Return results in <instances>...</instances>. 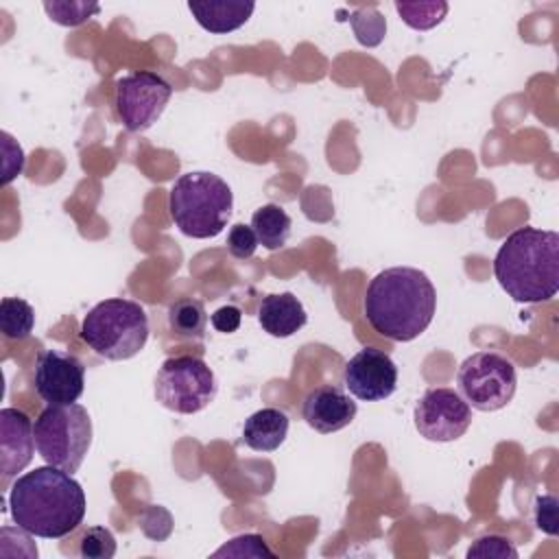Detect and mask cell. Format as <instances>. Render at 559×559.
Wrapping results in <instances>:
<instances>
[{"mask_svg": "<svg viewBox=\"0 0 559 559\" xmlns=\"http://www.w3.org/2000/svg\"><path fill=\"white\" fill-rule=\"evenodd\" d=\"M35 325V310L22 297H4L0 301V332L7 338L22 341L31 336Z\"/></svg>", "mask_w": 559, "mask_h": 559, "instance_id": "20", "label": "cell"}, {"mask_svg": "<svg viewBox=\"0 0 559 559\" xmlns=\"http://www.w3.org/2000/svg\"><path fill=\"white\" fill-rule=\"evenodd\" d=\"M168 325L179 338L201 341L207 325V312L203 301L194 297H181L168 306Z\"/></svg>", "mask_w": 559, "mask_h": 559, "instance_id": "19", "label": "cell"}, {"mask_svg": "<svg viewBox=\"0 0 559 559\" xmlns=\"http://www.w3.org/2000/svg\"><path fill=\"white\" fill-rule=\"evenodd\" d=\"M212 325H214V330H218V332H223V334H231V332H236L238 328H240V321H242V312H240V308H236V306H221L218 310H214L212 312Z\"/></svg>", "mask_w": 559, "mask_h": 559, "instance_id": "30", "label": "cell"}, {"mask_svg": "<svg viewBox=\"0 0 559 559\" xmlns=\"http://www.w3.org/2000/svg\"><path fill=\"white\" fill-rule=\"evenodd\" d=\"M413 421L426 441L450 443L472 426V408L454 389H428L415 404Z\"/></svg>", "mask_w": 559, "mask_h": 559, "instance_id": "10", "label": "cell"}, {"mask_svg": "<svg viewBox=\"0 0 559 559\" xmlns=\"http://www.w3.org/2000/svg\"><path fill=\"white\" fill-rule=\"evenodd\" d=\"M79 334L100 358L129 360L148 341V317L138 301L114 297L83 317Z\"/></svg>", "mask_w": 559, "mask_h": 559, "instance_id": "5", "label": "cell"}, {"mask_svg": "<svg viewBox=\"0 0 559 559\" xmlns=\"http://www.w3.org/2000/svg\"><path fill=\"white\" fill-rule=\"evenodd\" d=\"M467 557H480V559H518L515 546L502 537V535H483L478 537L469 548Z\"/></svg>", "mask_w": 559, "mask_h": 559, "instance_id": "25", "label": "cell"}, {"mask_svg": "<svg viewBox=\"0 0 559 559\" xmlns=\"http://www.w3.org/2000/svg\"><path fill=\"white\" fill-rule=\"evenodd\" d=\"M456 386L469 408L493 413L513 400L518 373L507 356L498 352H476L461 362Z\"/></svg>", "mask_w": 559, "mask_h": 559, "instance_id": "8", "label": "cell"}, {"mask_svg": "<svg viewBox=\"0 0 559 559\" xmlns=\"http://www.w3.org/2000/svg\"><path fill=\"white\" fill-rule=\"evenodd\" d=\"M170 218L183 236H218L234 210V192L225 179L207 170H190L175 179L168 194Z\"/></svg>", "mask_w": 559, "mask_h": 559, "instance_id": "4", "label": "cell"}, {"mask_svg": "<svg viewBox=\"0 0 559 559\" xmlns=\"http://www.w3.org/2000/svg\"><path fill=\"white\" fill-rule=\"evenodd\" d=\"M290 227H293L290 216L286 214L284 207L275 203H266L258 207L251 216V229L255 231L258 245H262L269 251L282 249L288 242Z\"/></svg>", "mask_w": 559, "mask_h": 559, "instance_id": "18", "label": "cell"}, {"mask_svg": "<svg viewBox=\"0 0 559 559\" xmlns=\"http://www.w3.org/2000/svg\"><path fill=\"white\" fill-rule=\"evenodd\" d=\"M33 384L46 404H72L83 395L85 367L70 352L46 349L35 360Z\"/></svg>", "mask_w": 559, "mask_h": 559, "instance_id": "11", "label": "cell"}, {"mask_svg": "<svg viewBox=\"0 0 559 559\" xmlns=\"http://www.w3.org/2000/svg\"><path fill=\"white\" fill-rule=\"evenodd\" d=\"M216 391V376L199 356L166 358L155 376V400L179 415L203 411L214 402Z\"/></svg>", "mask_w": 559, "mask_h": 559, "instance_id": "7", "label": "cell"}, {"mask_svg": "<svg viewBox=\"0 0 559 559\" xmlns=\"http://www.w3.org/2000/svg\"><path fill=\"white\" fill-rule=\"evenodd\" d=\"M173 96L170 83L151 70H135L116 83V114L127 131H146L164 114Z\"/></svg>", "mask_w": 559, "mask_h": 559, "instance_id": "9", "label": "cell"}, {"mask_svg": "<svg viewBox=\"0 0 559 559\" xmlns=\"http://www.w3.org/2000/svg\"><path fill=\"white\" fill-rule=\"evenodd\" d=\"M79 555L87 559H111L116 555V537L105 526H90L79 544Z\"/></svg>", "mask_w": 559, "mask_h": 559, "instance_id": "24", "label": "cell"}, {"mask_svg": "<svg viewBox=\"0 0 559 559\" xmlns=\"http://www.w3.org/2000/svg\"><path fill=\"white\" fill-rule=\"evenodd\" d=\"M395 11L406 26L415 31H430L443 22L448 13V2H395Z\"/></svg>", "mask_w": 559, "mask_h": 559, "instance_id": "22", "label": "cell"}, {"mask_svg": "<svg viewBox=\"0 0 559 559\" xmlns=\"http://www.w3.org/2000/svg\"><path fill=\"white\" fill-rule=\"evenodd\" d=\"M347 20L360 46L376 48L382 44L386 35V17L378 11V7H358L349 13Z\"/></svg>", "mask_w": 559, "mask_h": 559, "instance_id": "21", "label": "cell"}, {"mask_svg": "<svg viewBox=\"0 0 559 559\" xmlns=\"http://www.w3.org/2000/svg\"><path fill=\"white\" fill-rule=\"evenodd\" d=\"M258 321L266 334L288 338L306 325L308 314L293 293H273L262 297L258 306Z\"/></svg>", "mask_w": 559, "mask_h": 559, "instance_id": "15", "label": "cell"}, {"mask_svg": "<svg viewBox=\"0 0 559 559\" xmlns=\"http://www.w3.org/2000/svg\"><path fill=\"white\" fill-rule=\"evenodd\" d=\"M44 11L48 17L61 26H79L87 22L92 15L100 11L96 2H81V0H70V2H59V0H48L44 2Z\"/></svg>", "mask_w": 559, "mask_h": 559, "instance_id": "23", "label": "cell"}, {"mask_svg": "<svg viewBox=\"0 0 559 559\" xmlns=\"http://www.w3.org/2000/svg\"><path fill=\"white\" fill-rule=\"evenodd\" d=\"M92 417L85 406L48 404L33 424L35 448L39 456L63 472H76L92 445Z\"/></svg>", "mask_w": 559, "mask_h": 559, "instance_id": "6", "label": "cell"}, {"mask_svg": "<svg viewBox=\"0 0 559 559\" xmlns=\"http://www.w3.org/2000/svg\"><path fill=\"white\" fill-rule=\"evenodd\" d=\"M255 2L245 0H205V2H188V11L197 20L201 28L214 35H225L249 22Z\"/></svg>", "mask_w": 559, "mask_h": 559, "instance_id": "16", "label": "cell"}, {"mask_svg": "<svg viewBox=\"0 0 559 559\" xmlns=\"http://www.w3.org/2000/svg\"><path fill=\"white\" fill-rule=\"evenodd\" d=\"M255 249H258V238L251 225L236 223L227 234V251L238 260H247L255 253Z\"/></svg>", "mask_w": 559, "mask_h": 559, "instance_id": "27", "label": "cell"}, {"mask_svg": "<svg viewBox=\"0 0 559 559\" xmlns=\"http://www.w3.org/2000/svg\"><path fill=\"white\" fill-rule=\"evenodd\" d=\"M356 413V402L334 384H321L312 389L306 395L301 408L306 424L321 435H332L347 428L354 421Z\"/></svg>", "mask_w": 559, "mask_h": 559, "instance_id": "13", "label": "cell"}, {"mask_svg": "<svg viewBox=\"0 0 559 559\" xmlns=\"http://www.w3.org/2000/svg\"><path fill=\"white\" fill-rule=\"evenodd\" d=\"M535 524L539 531L548 535H557V498L555 496H539L535 500Z\"/></svg>", "mask_w": 559, "mask_h": 559, "instance_id": "29", "label": "cell"}, {"mask_svg": "<svg viewBox=\"0 0 559 559\" xmlns=\"http://www.w3.org/2000/svg\"><path fill=\"white\" fill-rule=\"evenodd\" d=\"M35 437L26 413L17 408L0 411V469L9 478L22 472L33 459Z\"/></svg>", "mask_w": 559, "mask_h": 559, "instance_id": "14", "label": "cell"}, {"mask_svg": "<svg viewBox=\"0 0 559 559\" xmlns=\"http://www.w3.org/2000/svg\"><path fill=\"white\" fill-rule=\"evenodd\" d=\"M343 384L356 400L380 402L393 395L397 386V367L386 352L365 347L345 362Z\"/></svg>", "mask_w": 559, "mask_h": 559, "instance_id": "12", "label": "cell"}, {"mask_svg": "<svg viewBox=\"0 0 559 559\" xmlns=\"http://www.w3.org/2000/svg\"><path fill=\"white\" fill-rule=\"evenodd\" d=\"M85 507L81 483L52 465L22 474L9 491V509L17 528L41 539H59L76 531Z\"/></svg>", "mask_w": 559, "mask_h": 559, "instance_id": "1", "label": "cell"}, {"mask_svg": "<svg viewBox=\"0 0 559 559\" xmlns=\"http://www.w3.org/2000/svg\"><path fill=\"white\" fill-rule=\"evenodd\" d=\"M159 524H166V526H173V518L170 513L159 507V504H148L140 518V528L146 537L155 539V542H164L170 533L166 528H159Z\"/></svg>", "mask_w": 559, "mask_h": 559, "instance_id": "28", "label": "cell"}, {"mask_svg": "<svg viewBox=\"0 0 559 559\" xmlns=\"http://www.w3.org/2000/svg\"><path fill=\"white\" fill-rule=\"evenodd\" d=\"M288 415L280 408L266 406L249 415L242 424V441L255 452H273L288 437Z\"/></svg>", "mask_w": 559, "mask_h": 559, "instance_id": "17", "label": "cell"}, {"mask_svg": "<svg viewBox=\"0 0 559 559\" xmlns=\"http://www.w3.org/2000/svg\"><path fill=\"white\" fill-rule=\"evenodd\" d=\"M437 310V290L428 275L413 266L380 271L365 290L362 312L384 338L408 343L424 334Z\"/></svg>", "mask_w": 559, "mask_h": 559, "instance_id": "2", "label": "cell"}, {"mask_svg": "<svg viewBox=\"0 0 559 559\" xmlns=\"http://www.w3.org/2000/svg\"><path fill=\"white\" fill-rule=\"evenodd\" d=\"M493 275L520 304L550 301L559 290V234L539 227L511 231L493 258Z\"/></svg>", "mask_w": 559, "mask_h": 559, "instance_id": "3", "label": "cell"}, {"mask_svg": "<svg viewBox=\"0 0 559 559\" xmlns=\"http://www.w3.org/2000/svg\"><path fill=\"white\" fill-rule=\"evenodd\" d=\"M223 555H231V557H275L273 550L264 544V537L260 535H238L234 539H229L225 546H221L214 557H223Z\"/></svg>", "mask_w": 559, "mask_h": 559, "instance_id": "26", "label": "cell"}]
</instances>
